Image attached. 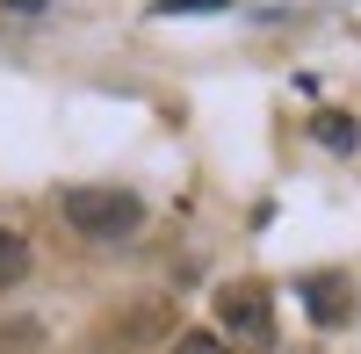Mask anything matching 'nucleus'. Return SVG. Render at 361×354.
I'll return each mask as SVG.
<instances>
[{"instance_id": "nucleus-1", "label": "nucleus", "mask_w": 361, "mask_h": 354, "mask_svg": "<svg viewBox=\"0 0 361 354\" xmlns=\"http://www.w3.org/2000/svg\"><path fill=\"white\" fill-rule=\"evenodd\" d=\"M58 217H66L80 239H130L145 224V202L130 188H66L58 195Z\"/></svg>"}, {"instance_id": "nucleus-2", "label": "nucleus", "mask_w": 361, "mask_h": 354, "mask_svg": "<svg viewBox=\"0 0 361 354\" xmlns=\"http://www.w3.org/2000/svg\"><path fill=\"white\" fill-rule=\"evenodd\" d=\"M217 333L231 347H275V297H267L260 282L217 289Z\"/></svg>"}, {"instance_id": "nucleus-3", "label": "nucleus", "mask_w": 361, "mask_h": 354, "mask_svg": "<svg viewBox=\"0 0 361 354\" xmlns=\"http://www.w3.org/2000/svg\"><path fill=\"white\" fill-rule=\"evenodd\" d=\"M304 304H311L318 326H340V318L354 311V297L340 289V275H311V282H304Z\"/></svg>"}, {"instance_id": "nucleus-4", "label": "nucleus", "mask_w": 361, "mask_h": 354, "mask_svg": "<svg viewBox=\"0 0 361 354\" xmlns=\"http://www.w3.org/2000/svg\"><path fill=\"white\" fill-rule=\"evenodd\" d=\"M15 282H29V239L0 224V289H15Z\"/></svg>"}, {"instance_id": "nucleus-5", "label": "nucleus", "mask_w": 361, "mask_h": 354, "mask_svg": "<svg viewBox=\"0 0 361 354\" xmlns=\"http://www.w3.org/2000/svg\"><path fill=\"white\" fill-rule=\"evenodd\" d=\"M173 354H238V347H231L224 333H202V326H195V333H173Z\"/></svg>"}, {"instance_id": "nucleus-6", "label": "nucleus", "mask_w": 361, "mask_h": 354, "mask_svg": "<svg viewBox=\"0 0 361 354\" xmlns=\"http://www.w3.org/2000/svg\"><path fill=\"white\" fill-rule=\"evenodd\" d=\"M354 123H347V116H318V145H333V152H354Z\"/></svg>"}, {"instance_id": "nucleus-7", "label": "nucleus", "mask_w": 361, "mask_h": 354, "mask_svg": "<svg viewBox=\"0 0 361 354\" xmlns=\"http://www.w3.org/2000/svg\"><path fill=\"white\" fill-rule=\"evenodd\" d=\"M217 8H231V0H159L152 15H217Z\"/></svg>"}, {"instance_id": "nucleus-8", "label": "nucleus", "mask_w": 361, "mask_h": 354, "mask_svg": "<svg viewBox=\"0 0 361 354\" xmlns=\"http://www.w3.org/2000/svg\"><path fill=\"white\" fill-rule=\"evenodd\" d=\"M8 8H22V15H37V8H44V0H8Z\"/></svg>"}]
</instances>
